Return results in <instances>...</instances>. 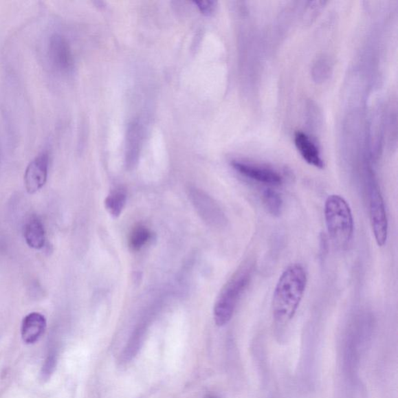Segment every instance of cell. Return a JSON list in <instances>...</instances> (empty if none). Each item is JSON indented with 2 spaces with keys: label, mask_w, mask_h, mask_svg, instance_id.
<instances>
[{
  "label": "cell",
  "mask_w": 398,
  "mask_h": 398,
  "mask_svg": "<svg viewBox=\"0 0 398 398\" xmlns=\"http://www.w3.org/2000/svg\"><path fill=\"white\" fill-rule=\"evenodd\" d=\"M307 274L301 264L290 265L279 277L272 297V315L279 324H287L294 318L304 297Z\"/></svg>",
  "instance_id": "cell-1"
},
{
  "label": "cell",
  "mask_w": 398,
  "mask_h": 398,
  "mask_svg": "<svg viewBox=\"0 0 398 398\" xmlns=\"http://www.w3.org/2000/svg\"><path fill=\"white\" fill-rule=\"evenodd\" d=\"M327 230L333 245L341 250L346 249L354 234V219L347 201L338 195H331L324 203Z\"/></svg>",
  "instance_id": "cell-2"
},
{
  "label": "cell",
  "mask_w": 398,
  "mask_h": 398,
  "mask_svg": "<svg viewBox=\"0 0 398 398\" xmlns=\"http://www.w3.org/2000/svg\"><path fill=\"white\" fill-rule=\"evenodd\" d=\"M252 273L253 265H247L225 284L214 307V320L218 326L227 324L233 317L242 294L251 282Z\"/></svg>",
  "instance_id": "cell-3"
},
{
  "label": "cell",
  "mask_w": 398,
  "mask_h": 398,
  "mask_svg": "<svg viewBox=\"0 0 398 398\" xmlns=\"http://www.w3.org/2000/svg\"><path fill=\"white\" fill-rule=\"evenodd\" d=\"M369 211L374 237L379 247L388 240V221L382 192L376 184H371L369 193Z\"/></svg>",
  "instance_id": "cell-4"
},
{
  "label": "cell",
  "mask_w": 398,
  "mask_h": 398,
  "mask_svg": "<svg viewBox=\"0 0 398 398\" xmlns=\"http://www.w3.org/2000/svg\"><path fill=\"white\" fill-rule=\"evenodd\" d=\"M47 56L52 67L62 73H69L74 67L72 53L67 41L60 35L54 34L47 45Z\"/></svg>",
  "instance_id": "cell-5"
},
{
  "label": "cell",
  "mask_w": 398,
  "mask_h": 398,
  "mask_svg": "<svg viewBox=\"0 0 398 398\" xmlns=\"http://www.w3.org/2000/svg\"><path fill=\"white\" fill-rule=\"evenodd\" d=\"M49 166V156L47 152L41 153L29 164L25 174V186L29 194L37 192L45 185Z\"/></svg>",
  "instance_id": "cell-6"
},
{
  "label": "cell",
  "mask_w": 398,
  "mask_h": 398,
  "mask_svg": "<svg viewBox=\"0 0 398 398\" xmlns=\"http://www.w3.org/2000/svg\"><path fill=\"white\" fill-rule=\"evenodd\" d=\"M233 168L249 179L272 186L282 185L283 177L275 170L252 164L234 162Z\"/></svg>",
  "instance_id": "cell-7"
},
{
  "label": "cell",
  "mask_w": 398,
  "mask_h": 398,
  "mask_svg": "<svg viewBox=\"0 0 398 398\" xmlns=\"http://www.w3.org/2000/svg\"><path fill=\"white\" fill-rule=\"evenodd\" d=\"M189 196L195 210L206 222L213 225L222 224L223 214L209 196L197 189H192Z\"/></svg>",
  "instance_id": "cell-8"
},
{
  "label": "cell",
  "mask_w": 398,
  "mask_h": 398,
  "mask_svg": "<svg viewBox=\"0 0 398 398\" xmlns=\"http://www.w3.org/2000/svg\"><path fill=\"white\" fill-rule=\"evenodd\" d=\"M46 319L37 312L29 313L23 318L21 325V336L26 344H34L39 340L46 329Z\"/></svg>",
  "instance_id": "cell-9"
},
{
  "label": "cell",
  "mask_w": 398,
  "mask_h": 398,
  "mask_svg": "<svg viewBox=\"0 0 398 398\" xmlns=\"http://www.w3.org/2000/svg\"><path fill=\"white\" fill-rule=\"evenodd\" d=\"M295 144L300 155L306 160L307 163L315 168H324V162L320 157L318 148L306 134L297 132L295 135Z\"/></svg>",
  "instance_id": "cell-10"
},
{
  "label": "cell",
  "mask_w": 398,
  "mask_h": 398,
  "mask_svg": "<svg viewBox=\"0 0 398 398\" xmlns=\"http://www.w3.org/2000/svg\"><path fill=\"white\" fill-rule=\"evenodd\" d=\"M23 236L30 247L39 250L45 246V230L38 217L32 216L27 219L23 227Z\"/></svg>",
  "instance_id": "cell-11"
},
{
  "label": "cell",
  "mask_w": 398,
  "mask_h": 398,
  "mask_svg": "<svg viewBox=\"0 0 398 398\" xmlns=\"http://www.w3.org/2000/svg\"><path fill=\"white\" fill-rule=\"evenodd\" d=\"M263 201L265 209L273 217L281 215L283 209V200L281 195L272 189H266L263 195Z\"/></svg>",
  "instance_id": "cell-12"
},
{
  "label": "cell",
  "mask_w": 398,
  "mask_h": 398,
  "mask_svg": "<svg viewBox=\"0 0 398 398\" xmlns=\"http://www.w3.org/2000/svg\"><path fill=\"white\" fill-rule=\"evenodd\" d=\"M126 195L121 190L112 192L105 200L106 209L111 216L118 217L122 212L126 205Z\"/></svg>",
  "instance_id": "cell-13"
},
{
  "label": "cell",
  "mask_w": 398,
  "mask_h": 398,
  "mask_svg": "<svg viewBox=\"0 0 398 398\" xmlns=\"http://www.w3.org/2000/svg\"><path fill=\"white\" fill-rule=\"evenodd\" d=\"M151 239V232L144 225L133 229L129 237V245L133 251H139Z\"/></svg>",
  "instance_id": "cell-14"
},
{
  "label": "cell",
  "mask_w": 398,
  "mask_h": 398,
  "mask_svg": "<svg viewBox=\"0 0 398 398\" xmlns=\"http://www.w3.org/2000/svg\"><path fill=\"white\" fill-rule=\"evenodd\" d=\"M56 366V358L55 356L51 355L47 358L43 366V378H49L53 371H54Z\"/></svg>",
  "instance_id": "cell-15"
},
{
  "label": "cell",
  "mask_w": 398,
  "mask_h": 398,
  "mask_svg": "<svg viewBox=\"0 0 398 398\" xmlns=\"http://www.w3.org/2000/svg\"><path fill=\"white\" fill-rule=\"evenodd\" d=\"M195 5H198L199 9L201 13L210 15L213 13L216 8V3L213 1H199L195 2Z\"/></svg>",
  "instance_id": "cell-16"
}]
</instances>
